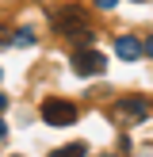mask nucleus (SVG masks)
<instances>
[{"label": "nucleus", "mask_w": 153, "mask_h": 157, "mask_svg": "<svg viewBox=\"0 0 153 157\" xmlns=\"http://www.w3.org/2000/svg\"><path fill=\"white\" fill-rule=\"evenodd\" d=\"M50 19H54V31H58V35H65V38H76V35H80L84 46L92 42V31H88V23H84V15L76 12V8H61V12L50 15Z\"/></svg>", "instance_id": "f257e3e1"}, {"label": "nucleus", "mask_w": 153, "mask_h": 157, "mask_svg": "<svg viewBox=\"0 0 153 157\" xmlns=\"http://www.w3.org/2000/svg\"><path fill=\"white\" fill-rule=\"evenodd\" d=\"M103 69H107V58L99 50H92V46H80L73 54V73L76 77H99Z\"/></svg>", "instance_id": "f03ea898"}, {"label": "nucleus", "mask_w": 153, "mask_h": 157, "mask_svg": "<svg viewBox=\"0 0 153 157\" xmlns=\"http://www.w3.org/2000/svg\"><path fill=\"white\" fill-rule=\"evenodd\" d=\"M42 119L50 127H69V123H76V104H69V100H46Z\"/></svg>", "instance_id": "7ed1b4c3"}, {"label": "nucleus", "mask_w": 153, "mask_h": 157, "mask_svg": "<svg viewBox=\"0 0 153 157\" xmlns=\"http://www.w3.org/2000/svg\"><path fill=\"white\" fill-rule=\"evenodd\" d=\"M145 115H149V107L138 96H126V100H119V104L111 107V119H119V123H142Z\"/></svg>", "instance_id": "20e7f679"}, {"label": "nucleus", "mask_w": 153, "mask_h": 157, "mask_svg": "<svg viewBox=\"0 0 153 157\" xmlns=\"http://www.w3.org/2000/svg\"><path fill=\"white\" fill-rule=\"evenodd\" d=\"M115 54H119L122 61H138L142 58V42H138L134 35H122L119 42H115Z\"/></svg>", "instance_id": "39448f33"}, {"label": "nucleus", "mask_w": 153, "mask_h": 157, "mask_svg": "<svg viewBox=\"0 0 153 157\" xmlns=\"http://www.w3.org/2000/svg\"><path fill=\"white\" fill-rule=\"evenodd\" d=\"M84 153H88V146H84V142H73V146H61V150H54L50 157H84Z\"/></svg>", "instance_id": "423d86ee"}, {"label": "nucleus", "mask_w": 153, "mask_h": 157, "mask_svg": "<svg viewBox=\"0 0 153 157\" xmlns=\"http://www.w3.org/2000/svg\"><path fill=\"white\" fill-rule=\"evenodd\" d=\"M12 42H15V46H31V42H35V35H31L27 27H23V31H12Z\"/></svg>", "instance_id": "0eeeda50"}, {"label": "nucleus", "mask_w": 153, "mask_h": 157, "mask_svg": "<svg viewBox=\"0 0 153 157\" xmlns=\"http://www.w3.org/2000/svg\"><path fill=\"white\" fill-rule=\"evenodd\" d=\"M8 42H12V31H8V27H0V46H8Z\"/></svg>", "instance_id": "6e6552de"}, {"label": "nucleus", "mask_w": 153, "mask_h": 157, "mask_svg": "<svg viewBox=\"0 0 153 157\" xmlns=\"http://www.w3.org/2000/svg\"><path fill=\"white\" fill-rule=\"evenodd\" d=\"M96 4H99V8H103V12H111V8H115V4H119V0H96Z\"/></svg>", "instance_id": "1a4fd4ad"}, {"label": "nucleus", "mask_w": 153, "mask_h": 157, "mask_svg": "<svg viewBox=\"0 0 153 157\" xmlns=\"http://www.w3.org/2000/svg\"><path fill=\"white\" fill-rule=\"evenodd\" d=\"M142 54H149V58H153V38H145V42H142Z\"/></svg>", "instance_id": "9d476101"}, {"label": "nucleus", "mask_w": 153, "mask_h": 157, "mask_svg": "<svg viewBox=\"0 0 153 157\" xmlns=\"http://www.w3.org/2000/svg\"><path fill=\"white\" fill-rule=\"evenodd\" d=\"M4 107H8V96H4V92H0V111H4Z\"/></svg>", "instance_id": "9b49d317"}, {"label": "nucleus", "mask_w": 153, "mask_h": 157, "mask_svg": "<svg viewBox=\"0 0 153 157\" xmlns=\"http://www.w3.org/2000/svg\"><path fill=\"white\" fill-rule=\"evenodd\" d=\"M4 134H8V127H4V119H0V138H4Z\"/></svg>", "instance_id": "f8f14e48"}]
</instances>
